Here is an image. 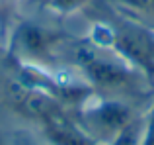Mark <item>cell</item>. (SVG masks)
<instances>
[{
	"label": "cell",
	"instance_id": "1",
	"mask_svg": "<svg viewBox=\"0 0 154 145\" xmlns=\"http://www.w3.org/2000/svg\"><path fill=\"white\" fill-rule=\"evenodd\" d=\"M117 2L125 4V6L137 10L139 14L146 16V18L154 20V0H117Z\"/></svg>",
	"mask_w": 154,
	"mask_h": 145
},
{
	"label": "cell",
	"instance_id": "2",
	"mask_svg": "<svg viewBox=\"0 0 154 145\" xmlns=\"http://www.w3.org/2000/svg\"><path fill=\"white\" fill-rule=\"evenodd\" d=\"M143 145H154V102L148 114V124H146V131H144V141Z\"/></svg>",
	"mask_w": 154,
	"mask_h": 145
}]
</instances>
